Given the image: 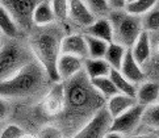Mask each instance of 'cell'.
Segmentation results:
<instances>
[{
  "instance_id": "603a6c76",
  "label": "cell",
  "mask_w": 159,
  "mask_h": 138,
  "mask_svg": "<svg viewBox=\"0 0 159 138\" xmlns=\"http://www.w3.org/2000/svg\"><path fill=\"white\" fill-rule=\"evenodd\" d=\"M84 39H86V45H87V51H88V58H104V54L108 48V42L103 41V39L95 38L83 34Z\"/></svg>"
},
{
  "instance_id": "8992f818",
  "label": "cell",
  "mask_w": 159,
  "mask_h": 138,
  "mask_svg": "<svg viewBox=\"0 0 159 138\" xmlns=\"http://www.w3.org/2000/svg\"><path fill=\"white\" fill-rule=\"evenodd\" d=\"M39 0H0V5L11 15L20 29L30 30L33 26L32 15Z\"/></svg>"
},
{
  "instance_id": "484cf974",
  "label": "cell",
  "mask_w": 159,
  "mask_h": 138,
  "mask_svg": "<svg viewBox=\"0 0 159 138\" xmlns=\"http://www.w3.org/2000/svg\"><path fill=\"white\" fill-rule=\"evenodd\" d=\"M158 5V0H134L132 3L125 5V12L133 16H142L143 13L149 12L151 8Z\"/></svg>"
},
{
  "instance_id": "4dcf8cb0",
  "label": "cell",
  "mask_w": 159,
  "mask_h": 138,
  "mask_svg": "<svg viewBox=\"0 0 159 138\" xmlns=\"http://www.w3.org/2000/svg\"><path fill=\"white\" fill-rule=\"evenodd\" d=\"M25 134V131L22 130L20 126L15 125V124H9L3 129L0 138H21Z\"/></svg>"
},
{
  "instance_id": "e575fe53",
  "label": "cell",
  "mask_w": 159,
  "mask_h": 138,
  "mask_svg": "<svg viewBox=\"0 0 159 138\" xmlns=\"http://www.w3.org/2000/svg\"><path fill=\"white\" fill-rule=\"evenodd\" d=\"M132 138H158L155 134H143V133H141V134H135L133 136Z\"/></svg>"
},
{
  "instance_id": "7402d4cb",
  "label": "cell",
  "mask_w": 159,
  "mask_h": 138,
  "mask_svg": "<svg viewBox=\"0 0 159 138\" xmlns=\"http://www.w3.org/2000/svg\"><path fill=\"white\" fill-rule=\"evenodd\" d=\"M109 79L112 80L113 85L116 87L118 94H124L126 96H132L135 97V84L130 83L129 80H126L118 70H115V68H111L109 71Z\"/></svg>"
},
{
  "instance_id": "74e56055",
  "label": "cell",
  "mask_w": 159,
  "mask_h": 138,
  "mask_svg": "<svg viewBox=\"0 0 159 138\" xmlns=\"http://www.w3.org/2000/svg\"><path fill=\"white\" fill-rule=\"evenodd\" d=\"M2 37H3V34H2V32H0V41H2Z\"/></svg>"
},
{
  "instance_id": "5bb4252c",
  "label": "cell",
  "mask_w": 159,
  "mask_h": 138,
  "mask_svg": "<svg viewBox=\"0 0 159 138\" xmlns=\"http://www.w3.org/2000/svg\"><path fill=\"white\" fill-rule=\"evenodd\" d=\"M129 50H130V53H132L134 61L137 62L142 68H143V66L150 59L151 50H152L151 39H150L149 33L142 30L141 34L138 36V38H137V41L133 44V46Z\"/></svg>"
},
{
  "instance_id": "ac0fdd59",
  "label": "cell",
  "mask_w": 159,
  "mask_h": 138,
  "mask_svg": "<svg viewBox=\"0 0 159 138\" xmlns=\"http://www.w3.org/2000/svg\"><path fill=\"white\" fill-rule=\"evenodd\" d=\"M32 21L34 26H48L55 22V17L53 13L50 0H39V3L36 5L32 15Z\"/></svg>"
},
{
  "instance_id": "cb8c5ba5",
  "label": "cell",
  "mask_w": 159,
  "mask_h": 138,
  "mask_svg": "<svg viewBox=\"0 0 159 138\" xmlns=\"http://www.w3.org/2000/svg\"><path fill=\"white\" fill-rule=\"evenodd\" d=\"M139 124L146 126V128L154 129V130L158 129V125H159V108H158V103L143 107V111H142V114H141Z\"/></svg>"
},
{
  "instance_id": "d4e9b609",
  "label": "cell",
  "mask_w": 159,
  "mask_h": 138,
  "mask_svg": "<svg viewBox=\"0 0 159 138\" xmlns=\"http://www.w3.org/2000/svg\"><path fill=\"white\" fill-rule=\"evenodd\" d=\"M89 83L95 88V91L99 92L103 97H108L109 99L111 96L118 94L116 87L112 83V80L109 79V76H100V78L89 79Z\"/></svg>"
},
{
  "instance_id": "277c9868",
  "label": "cell",
  "mask_w": 159,
  "mask_h": 138,
  "mask_svg": "<svg viewBox=\"0 0 159 138\" xmlns=\"http://www.w3.org/2000/svg\"><path fill=\"white\" fill-rule=\"evenodd\" d=\"M107 19L113 29V42L120 44L126 49L132 48L142 32L139 17L129 15L125 11H109Z\"/></svg>"
},
{
  "instance_id": "7a4b0ae2",
  "label": "cell",
  "mask_w": 159,
  "mask_h": 138,
  "mask_svg": "<svg viewBox=\"0 0 159 138\" xmlns=\"http://www.w3.org/2000/svg\"><path fill=\"white\" fill-rule=\"evenodd\" d=\"M46 80L49 79L42 66L33 59L13 75L0 82V96L8 100L36 95L45 87Z\"/></svg>"
},
{
  "instance_id": "d6986e66",
  "label": "cell",
  "mask_w": 159,
  "mask_h": 138,
  "mask_svg": "<svg viewBox=\"0 0 159 138\" xmlns=\"http://www.w3.org/2000/svg\"><path fill=\"white\" fill-rule=\"evenodd\" d=\"M83 71L86 72L88 79L108 76L111 71V66L103 58H87L83 62Z\"/></svg>"
},
{
  "instance_id": "9a60e30c",
  "label": "cell",
  "mask_w": 159,
  "mask_h": 138,
  "mask_svg": "<svg viewBox=\"0 0 159 138\" xmlns=\"http://www.w3.org/2000/svg\"><path fill=\"white\" fill-rule=\"evenodd\" d=\"M87 36L103 39V41L111 44L113 42V29L109 20L107 17H101V19H96L92 24L84 28V33Z\"/></svg>"
},
{
  "instance_id": "2e32d148",
  "label": "cell",
  "mask_w": 159,
  "mask_h": 138,
  "mask_svg": "<svg viewBox=\"0 0 159 138\" xmlns=\"http://www.w3.org/2000/svg\"><path fill=\"white\" fill-rule=\"evenodd\" d=\"M135 104H137L135 97L126 96L124 94H116V95H113L108 99L107 112L111 116V118H115L117 116H120L121 113L126 112L128 109H130Z\"/></svg>"
},
{
  "instance_id": "30bf717a",
  "label": "cell",
  "mask_w": 159,
  "mask_h": 138,
  "mask_svg": "<svg viewBox=\"0 0 159 138\" xmlns=\"http://www.w3.org/2000/svg\"><path fill=\"white\" fill-rule=\"evenodd\" d=\"M83 62L84 59L71 54H61L57 61V72L61 82L75 76L76 74L83 71Z\"/></svg>"
},
{
  "instance_id": "5b68a950",
  "label": "cell",
  "mask_w": 159,
  "mask_h": 138,
  "mask_svg": "<svg viewBox=\"0 0 159 138\" xmlns=\"http://www.w3.org/2000/svg\"><path fill=\"white\" fill-rule=\"evenodd\" d=\"M34 59L29 48L9 41L0 48V82L13 75L22 66Z\"/></svg>"
},
{
  "instance_id": "d590c367",
  "label": "cell",
  "mask_w": 159,
  "mask_h": 138,
  "mask_svg": "<svg viewBox=\"0 0 159 138\" xmlns=\"http://www.w3.org/2000/svg\"><path fill=\"white\" fill-rule=\"evenodd\" d=\"M21 138H36V137L34 136H30V134H24Z\"/></svg>"
},
{
  "instance_id": "8fae6325",
  "label": "cell",
  "mask_w": 159,
  "mask_h": 138,
  "mask_svg": "<svg viewBox=\"0 0 159 138\" xmlns=\"http://www.w3.org/2000/svg\"><path fill=\"white\" fill-rule=\"evenodd\" d=\"M61 54H71L82 59H87L88 51L83 34L71 33L63 36L61 41Z\"/></svg>"
},
{
  "instance_id": "4fadbf2b",
  "label": "cell",
  "mask_w": 159,
  "mask_h": 138,
  "mask_svg": "<svg viewBox=\"0 0 159 138\" xmlns=\"http://www.w3.org/2000/svg\"><path fill=\"white\" fill-rule=\"evenodd\" d=\"M69 19L78 25L87 28L96 20V16L83 0H69Z\"/></svg>"
},
{
  "instance_id": "9c48e42d",
  "label": "cell",
  "mask_w": 159,
  "mask_h": 138,
  "mask_svg": "<svg viewBox=\"0 0 159 138\" xmlns=\"http://www.w3.org/2000/svg\"><path fill=\"white\" fill-rule=\"evenodd\" d=\"M42 111L49 116H57L63 112L65 108V92L63 82H55L54 85L45 95L41 103Z\"/></svg>"
},
{
  "instance_id": "52a82bcc",
  "label": "cell",
  "mask_w": 159,
  "mask_h": 138,
  "mask_svg": "<svg viewBox=\"0 0 159 138\" xmlns=\"http://www.w3.org/2000/svg\"><path fill=\"white\" fill-rule=\"evenodd\" d=\"M112 118L107 109H99L83 128L75 133L71 138H103L109 129Z\"/></svg>"
},
{
  "instance_id": "836d02e7",
  "label": "cell",
  "mask_w": 159,
  "mask_h": 138,
  "mask_svg": "<svg viewBox=\"0 0 159 138\" xmlns=\"http://www.w3.org/2000/svg\"><path fill=\"white\" fill-rule=\"evenodd\" d=\"M103 138H126V136L120 134V133H115V131H109V130H108L107 133L104 134Z\"/></svg>"
},
{
  "instance_id": "f1b7e54d",
  "label": "cell",
  "mask_w": 159,
  "mask_h": 138,
  "mask_svg": "<svg viewBox=\"0 0 159 138\" xmlns=\"http://www.w3.org/2000/svg\"><path fill=\"white\" fill-rule=\"evenodd\" d=\"M83 2L87 4V7L91 9V12L95 16L96 15L104 16L109 12V8L107 5V0H83Z\"/></svg>"
},
{
  "instance_id": "f546056e",
  "label": "cell",
  "mask_w": 159,
  "mask_h": 138,
  "mask_svg": "<svg viewBox=\"0 0 159 138\" xmlns=\"http://www.w3.org/2000/svg\"><path fill=\"white\" fill-rule=\"evenodd\" d=\"M38 138H63V131L58 126L46 125L39 130Z\"/></svg>"
},
{
  "instance_id": "7c38bea8",
  "label": "cell",
  "mask_w": 159,
  "mask_h": 138,
  "mask_svg": "<svg viewBox=\"0 0 159 138\" xmlns=\"http://www.w3.org/2000/svg\"><path fill=\"white\" fill-rule=\"evenodd\" d=\"M118 71L121 72V75L125 79L129 80V82L133 83V84L142 83V82H145V79H146L145 70L134 61L133 55H132V53H130L129 49L126 50V53H125V55H124L121 67H120Z\"/></svg>"
},
{
  "instance_id": "3957f363",
  "label": "cell",
  "mask_w": 159,
  "mask_h": 138,
  "mask_svg": "<svg viewBox=\"0 0 159 138\" xmlns=\"http://www.w3.org/2000/svg\"><path fill=\"white\" fill-rule=\"evenodd\" d=\"M65 92V108L69 113H79L89 111L95 107H100L104 97L91 85L89 79L84 71H80L75 76L63 82Z\"/></svg>"
},
{
  "instance_id": "1f68e13d",
  "label": "cell",
  "mask_w": 159,
  "mask_h": 138,
  "mask_svg": "<svg viewBox=\"0 0 159 138\" xmlns=\"http://www.w3.org/2000/svg\"><path fill=\"white\" fill-rule=\"evenodd\" d=\"M107 5L109 11H124L126 0H107Z\"/></svg>"
},
{
  "instance_id": "ba28073f",
  "label": "cell",
  "mask_w": 159,
  "mask_h": 138,
  "mask_svg": "<svg viewBox=\"0 0 159 138\" xmlns=\"http://www.w3.org/2000/svg\"><path fill=\"white\" fill-rule=\"evenodd\" d=\"M143 111V107L139 104L133 105L126 112L121 113L120 116L112 118L111 125H109V131H115V133H120L126 136L132 133L138 128L139 121H141V114Z\"/></svg>"
},
{
  "instance_id": "8d00e7d4",
  "label": "cell",
  "mask_w": 159,
  "mask_h": 138,
  "mask_svg": "<svg viewBox=\"0 0 159 138\" xmlns=\"http://www.w3.org/2000/svg\"><path fill=\"white\" fill-rule=\"evenodd\" d=\"M132 2H134V0H126V4L128 3H132Z\"/></svg>"
},
{
  "instance_id": "44dd1931",
  "label": "cell",
  "mask_w": 159,
  "mask_h": 138,
  "mask_svg": "<svg viewBox=\"0 0 159 138\" xmlns=\"http://www.w3.org/2000/svg\"><path fill=\"white\" fill-rule=\"evenodd\" d=\"M20 28L16 24V21L11 17V15L0 5V32L3 36L8 37L11 39H15L19 37Z\"/></svg>"
},
{
  "instance_id": "d6a6232c",
  "label": "cell",
  "mask_w": 159,
  "mask_h": 138,
  "mask_svg": "<svg viewBox=\"0 0 159 138\" xmlns=\"http://www.w3.org/2000/svg\"><path fill=\"white\" fill-rule=\"evenodd\" d=\"M8 113H9V104H8V100L0 96V121H3V120L7 118Z\"/></svg>"
},
{
  "instance_id": "6da1fadb",
  "label": "cell",
  "mask_w": 159,
  "mask_h": 138,
  "mask_svg": "<svg viewBox=\"0 0 159 138\" xmlns=\"http://www.w3.org/2000/svg\"><path fill=\"white\" fill-rule=\"evenodd\" d=\"M49 26H39L41 29L32 33L29 49L34 59L42 66L48 79L55 83L61 82L57 72V61L61 55V41L63 36L59 29Z\"/></svg>"
},
{
  "instance_id": "83f0119b",
  "label": "cell",
  "mask_w": 159,
  "mask_h": 138,
  "mask_svg": "<svg viewBox=\"0 0 159 138\" xmlns=\"http://www.w3.org/2000/svg\"><path fill=\"white\" fill-rule=\"evenodd\" d=\"M55 20L66 21L69 20V0H50Z\"/></svg>"
},
{
  "instance_id": "4316f807",
  "label": "cell",
  "mask_w": 159,
  "mask_h": 138,
  "mask_svg": "<svg viewBox=\"0 0 159 138\" xmlns=\"http://www.w3.org/2000/svg\"><path fill=\"white\" fill-rule=\"evenodd\" d=\"M139 21H141V26L142 30L145 32H158L159 28V9L158 5H155L154 8H151L149 12L143 13L139 16Z\"/></svg>"
},
{
  "instance_id": "e0dca14e",
  "label": "cell",
  "mask_w": 159,
  "mask_h": 138,
  "mask_svg": "<svg viewBox=\"0 0 159 138\" xmlns=\"http://www.w3.org/2000/svg\"><path fill=\"white\" fill-rule=\"evenodd\" d=\"M159 87L158 82H142L138 88H135V101L137 104L146 107L158 103Z\"/></svg>"
},
{
  "instance_id": "ffe728a7",
  "label": "cell",
  "mask_w": 159,
  "mask_h": 138,
  "mask_svg": "<svg viewBox=\"0 0 159 138\" xmlns=\"http://www.w3.org/2000/svg\"><path fill=\"white\" fill-rule=\"evenodd\" d=\"M126 48L117 42H111L108 44L107 51L104 54V61L111 66V68H115V70H120L121 63L124 59V55L126 53Z\"/></svg>"
}]
</instances>
